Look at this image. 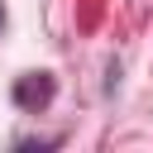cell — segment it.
Instances as JSON below:
<instances>
[{
  "label": "cell",
  "instance_id": "6da1fadb",
  "mask_svg": "<svg viewBox=\"0 0 153 153\" xmlns=\"http://www.w3.org/2000/svg\"><path fill=\"white\" fill-rule=\"evenodd\" d=\"M48 96H53V81H48L43 72H29V76L14 86V100H19V105H43Z\"/></svg>",
  "mask_w": 153,
  "mask_h": 153
}]
</instances>
